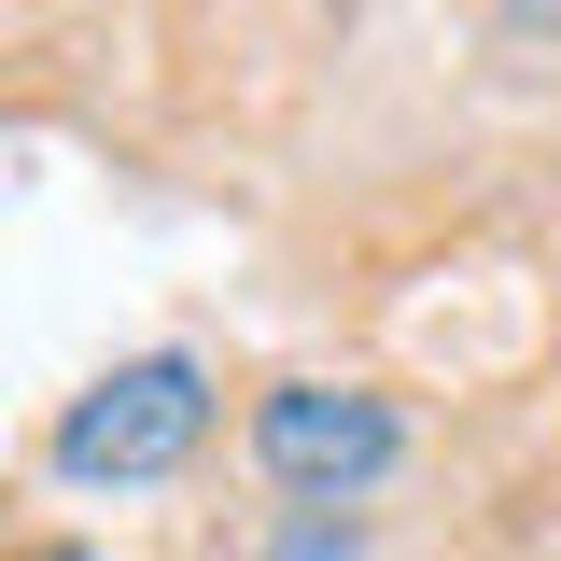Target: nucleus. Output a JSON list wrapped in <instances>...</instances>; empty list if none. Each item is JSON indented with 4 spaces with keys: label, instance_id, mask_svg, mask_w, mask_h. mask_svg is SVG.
<instances>
[{
    "label": "nucleus",
    "instance_id": "obj_3",
    "mask_svg": "<svg viewBox=\"0 0 561 561\" xmlns=\"http://www.w3.org/2000/svg\"><path fill=\"white\" fill-rule=\"evenodd\" d=\"M351 548H365L351 519H295V534H280V561H351Z\"/></svg>",
    "mask_w": 561,
    "mask_h": 561
},
{
    "label": "nucleus",
    "instance_id": "obj_2",
    "mask_svg": "<svg viewBox=\"0 0 561 561\" xmlns=\"http://www.w3.org/2000/svg\"><path fill=\"white\" fill-rule=\"evenodd\" d=\"M253 463L295 505H351L408 463V421H393V393H351V379H280L253 408Z\"/></svg>",
    "mask_w": 561,
    "mask_h": 561
},
{
    "label": "nucleus",
    "instance_id": "obj_1",
    "mask_svg": "<svg viewBox=\"0 0 561 561\" xmlns=\"http://www.w3.org/2000/svg\"><path fill=\"white\" fill-rule=\"evenodd\" d=\"M197 435H210L197 351H140V365H113L99 393L57 408V478L70 491H154V478L197 463Z\"/></svg>",
    "mask_w": 561,
    "mask_h": 561
},
{
    "label": "nucleus",
    "instance_id": "obj_4",
    "mask_svg": "<svg viewBox=\"0 0 561 561\" xmlns=\"http://www.w3.org/2000/svg\"><path fill=\"white\" fill-rule=\"evenodd\" d=\"M505 28H534V43H561V0H505Z\"/></svg>",
    "mask_w": 561,
    "mask_h": 561
}]
</instances>
